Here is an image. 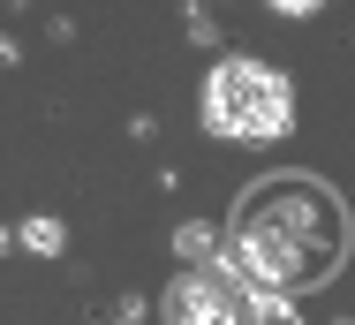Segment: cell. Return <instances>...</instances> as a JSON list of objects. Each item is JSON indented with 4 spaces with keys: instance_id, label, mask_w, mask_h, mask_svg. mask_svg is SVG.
<instances>
[{
    "instance_id": "3",
    "label": "cell",
    "mask_w": 355,
    "mask_h": 325,
    "mask_svg": "<svg viewBox=\"0 0 355 325\" xmlns=\"http://www.w3.org/2000/svg\"><path fill=\"white\" fill-rule=\"evenodd\" d=\"M159 325H302L287 310V295H265L250 280H234L219 258L174 272V288L159 295Z\"/></svg>"
},
{
    "instance_id": "2",
    "label": "cell",
    "mask_w": 355,
    "mask_h": 325,
    "mask_svg": "<svg viewBox=\"0 0 355 325\" xmlns=\"http://www.w3.org/2000/svg\"><path fill=\"white\" fill-rule=\"evenodd\" d=\"M197 114H205V129L227 136V144H272V136L295 129V83H287L272 61L234 53V61H219L212 76H205Z\"/></svg>"
},
{
    "instance_id": "1",
    "label": "cell",
    "mask_w": 355,
    "mask_h": 325,
    "mask_svg": "<svg viewBox=\"0 0 355 325\" xmlns=\"http://www.w3.org/2000/svg\"><path fill=\"white\" fill-rule=\"evenodd\" d=\"M340 204L318 190L310 174H272L250 204H234L227 219V242H219V265L265 295H295V288H318L333 258H340Z\"/></svg>"
},
{
    "instance_id": "4",
    "label": "cell",
    "mask_w": 355,
    "mask_h": 325,
    "mask_svg": "<svg viewBox=\"0 0 355 325\" xmlns=\"http://www.w3.org/2000/svg\"><path fill=\"white\" fill-rule=\"evenodd\" d=\"M61 242H69V235H61L53 219H31V227H23V250H38V258H61Z\"/></svg>"
},
{
    "instance_id": "5",
    "label": "cell",
    "mask_w": 355,
    "mask_h": 325,
    "mask_svg": "<svg viewBox=\"0 0 355 325\" xmlns=\"http://www.w3.org/2000/svg\"><path fill=\"white\" fill-rule=\"evenodd\" d=\"M272 8H280V15H318L325 0H272Z\"/></svg>"
}]
</instances>
